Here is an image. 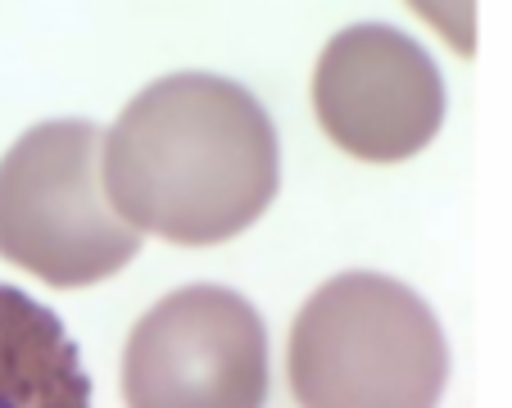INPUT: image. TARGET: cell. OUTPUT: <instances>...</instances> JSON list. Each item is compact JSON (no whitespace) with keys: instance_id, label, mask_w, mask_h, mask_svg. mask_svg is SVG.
Returning <instances> with one entry per match:
<instances>
[{"instance_id":"cell-1","label":"cell","mask_w":512,"mask_h":408,"mask_svg":"<svg viewBox=\"0 0 512 408\" xmlns=\"http://www.w3.org/2000/svg\"><path fill=\"white\" fill-rule=\"evenodd\" d=\"M277 132L245 87L173 73L127 100L100 141L105 200L136 236L223 245L277 195Z\"/></svg>"},{"instance_id":"cell-2","label":"cell","mask_w":512,"mask_h":408,"mask_svg":"<svg viewBox=\"0 0 512 408\" xmlns=\"http://www.w3.org/2000/svg\"><path fill=\"white\" fill-rule=\"evenodd\" d=\"M300 408H435L449 381L445 331L417 291L381 272H340L290 327Z\"/></svg>"},{"instance_id":"cell-3","label":"cell","mask_w":512,"mask_h":408,"mask_svg":"<svg viewBox=\"0 0 512 408\" xmlns=\"http://www.w3.org/2000/svg\"><path fill=\"white\" fill-rule=\"evenodd\" d=\"M141 236L100 186V127L82 118L37 123L0 159V259L73 291L123 272Z\"/></svg>"},{"instance_id":"cell-4","label":"cell","mask_w":512,"mask_h":408,"mask_svg":"<svg viewBox=\"0 0 512 408\" xmlns=\"http://www.w3.org/2000/svg\"><path fill=\"white\" fill-rule=\"evenodd\" d=\"M263 399L268 331L259 309L227 286H182L127 336V408H263Z\"/></svg>"},{"instance_id":"cell-5","label":"cell","mask_w":512,"mask_h":408,"mask_svg":"<svg viewBox=\"0 0 512 408\" xmlns=\"http://www.w3.org/2000/svg\"><path fill=\"white\" fill-rule=\"evenodd\" d=\"M313 109L349 159L399 164L445 123V82L422 46L386 23H354L322 46Z\"/></svg>"},{"instance_id":"cell-6","label":"cell","mask_w":512,"mask_h":408,"mask_svg":"<svg viewBox=\"0 0 512 408\" xmlns=\"http://www.w3.org/2000/svg\"><path fill=\"white\" fill-rule=\"evenodd\" d=\"M0 408H91L78 345L19 286H0Z\"/></svg>"}]
</instances>
